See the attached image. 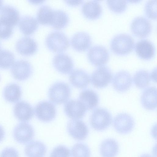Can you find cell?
Listing matches in <instances>:
<instances>
[{
    "label": "cell",
    "instance_id": "32",
    "mask_svg": "<svg viewBox=\"0 0 157 157\" xmlns=\"http://www.w3.org/2000/svg\"><path fill=\"white\" fill-rule=\"evenodd\" d=\"M14 61V55L12 52L6 49H0V68H8L11 67Z\"/></svg>",
    "mask_w": 157,
    "mask_h": 157
},
{
    "label": "cell",
    "instance_id": "20",
    "mask_svg": "<svg viewBox=\"0 0 157 157\" xmlns=\"http://www.w3.org/2000/svg\"><path fill=\"white\" fill-rule=\"evenodd\" d=\"M0 19L13 27L20 21V13L14 7L6 5L2 6L0 10Z\"/></svg>",
    "mask_w": 157,
    "mask_h": 157
},
{
    "label": "cell",
    "instance_id": "29",
    "mask_svg": "<svg viewBox=\"0 0 157 157\" xmlns=\"http://www.w3.org/2000/svg\"><path fill=\"white\" fill-rule=\"evenodd\" d=\"M69 17L67 13L60 10H54L53 15L50 25L57 29L65 27L68 24Z\"/></svg>",
    "mask_w": 157,
    "mask_h": 157
},
{
    "label": "cell",
    "instance_id": "17",
    "mask_svg": "<svg viewBox=\"0 0 157 157\" xmlns=\"http://www.w3.org/2000/svg\"><path fill=\"white\" fill-rule=\"evenodd\" d=\"M92 41L90 35L85 32H79L72 37L71 43L73 48L78 52L87 50L90 46Z\"/></svg>",
    "mask_w": 157,
    "mask_h": 157
},
{
    "label": "cell",
    "instance_id": "38",
    "mask_svg": "<svg viewBox=\"0 0 157 157\" xmlns=\"http://www.w3.org/2000/svg\"><path fill=\"white\" fill-rule=\"evenodd\" d=\"M0 157H19L16 149L11 147H6L1 152Z\"/></svg>",
    "mask_w": 157,
    "mask_h": 157
},
{
    "label": "cell",
    "instance_id": "40",
    "mask_svg": "<svg viewBox=\"0 0 157 157\" xmlns=\"http://www.w3.org/2000/svg\"><path fill=\"white\" fill-rule=\"evenodd\" d=\"M5 136V132L3 128L0 125V142L4 139Z\"/></svg>",
    "mask_w": 157,
    "mask_h": 157
},
{
    "label": "cell",
    "instance_id": "25",
    "mask_svg": "<svg viewBox=\"0 0 157 157\" xmlns=\"http://www.w3.org/2000/svg\"><path fill=\"white\" fill-rule=\"evenodd\" d=\"M38 26V23L36 19L31 16H23L19 22V27L20 30L26 35L33 33L37 29Z\"/></svg>",
    "mask_w": 157,
    "mask_h": 157
},
{
    "label": "cell",
    "instance_id": "19",
    "mask_svg": "<svg viewBox=\"0 0 157 157\" xmlns=\"http://www.w3.org/2000/svg\"><path fill=\"white\" fill-rule=\"evenodd\" d=\"M135 50L137 55L141 58L149 59L153 57L155 52V46L152 42L147 39H142L137 42Z\"/></svg>",
    "mask_w": 157,
    "mask_h": 157
},
{
    "label": "cell",
    "instance_id": "13",
    "mask_svg": "<svg viewBox=\"0 0 157 157\" xmlns=\"http://www.w3.org/2000/svg\"><path fill=\"white\" fill-rule=\"evenodd\" d=\"M52 62L55 68L58 72L64 74L71 73L74 67V62L71 58L63 53L57 54L55 56Z\"/></svg>",
    "mask_w": 157,
    "mask_h": 157
},
{
    "label": "cell",
    "instance_id": "8",
    "mask_svg": "<svg viewBox=\"0 0 157 157\" xmlns=\"http://www.w3.org/2000/svg\"><path fill=\"white\" fill-rule=\"evenodd\" d=\"M36 115L40 121L48 122L53 120L56 115V109L54 105L48 101L39 103L35 109Z\"/></svg>",
    "mask_w": 157,
    "mask_h": 157
},
{
    "label": "cell",
    "instance_id": "31",
    "mask_svg": "<svg viewBox=\"0 0 157 157\" xmlns=\"http://www.w3.org/2000/svg\"><path fill=\"white\" fill-rule=\"evenodd\" d=\"M150 73L144 70L137 71L133 76V81L135 86L140 89H144L149 84L151 80Z\"/></svg>",
    "mask_w": 157,
    "mask_h": 157
},
{
    "label": "cell",
    "instance_id": "23",
    "mask_svg": "<svg viewBox=\"0 0 157 157\" xmlns=\"http://www.w3.org/2000/svg\"><path fill=\"white\" fill-rule=\"evenodd\" d=\"M157 89L155 87H149L143 92L140 98L141 104L146 109L152 110L156 108Z\"/></svg>",
    "mask_w": 157,
    "mask_h": 157
},
{
    "label": "cell",
    "instance_id": "10",
    "mask_svg": "<svg viewBox=\"0 0 157 157\" xmlns=\"http://www.w3.org/2000/svg\"><path fill=\"white\" fill-rule=\"evenodd\" d=\"M130 28L133 34L138 37L143 38L147 36L150 33L152 25L148 19L143 16H139L132 21Z\"/></svg>",
    "mask_w": 157,
    "mask_h": 157
},
{
    "label": "cell",
    "instance_id": "5",
    "mask_svg": "<svg viewBox=\"0 0 157 157\" xmlns=\"http://www.w3.org/2000/svg\"><path fill=\"white\" fill-rule=\"evenodd\" d=\"M113 75L110 69L106 66H100L93 72L91 83L95 87L101 88L107 86L111 81Z\"/></svg>",
    "mask_w": 157,
    "mask_h": 157
},
{
    "label": "cell",
    "instance_id": "30",
    "mask_svg": "<svg viewBox=\"0 0 157 157\" xmlns=\"http://www.w3.org/2000/svg\"><path fill=\"white\" fill-rule=\"evenodd\" d=\"M54 10L47 5L40 6L37 13L38 22L43 25H50L53 17Z\"/></svg>",
    "mask_w": 157,
    "mask_h": 157
},
{
    "label": "cell",
    "instance_id": "4",
    "mask_svg": "<svg viewBox=\"0 0 157 157\" xmlns=\"http://www.w3.org/2000/svg\"><path fill=\"white\" fill-rule=\"evenodd\" d=\"M112 116L107 109L98 108L94 110L90 116V122L92 127L98 131L104 130L111 124Z\"/></svg>",
    "mask_w": 157,
    "mask_h": 157
},
{
    "label": "cell",
    "instance_id": "22",
    "mask_svg": "<svg viewBox=\"0 0 157 157\" xmlns=\"http://www.w3.org/2000/svg\"><path fill=\"white\" fill-rule=\"evenodd\" d=\"M82 11L83 15L90 19L99 17L102 12V8L99 2L96 0L86 2L82 5Z\"/></svg>",
    "mask_w": 157,
    "mask_h": 157
},
{
    "label": "cell",
    "instance_id": "34",
    "mask_svg": "<svg viewBox=\"0 0 157 157\" xmlns=\"http://www.w3.org/2000/svg\"><path fill=\"white\" fill-rule=\"evenodd\" d=\"M107 3L110 9L116 13L124 11L127 6V2L125 0H107Z\"/></svg>",
    "mask_w": 157,
    "mask_h": 157
},
{
    "label": "cell",
    "instance_id": "9",
    "mask_svg": "<svg viewBox=\"0 0 157 157\" xmlns=\"http://www.w3.org/2000/svg\"><path fill=\"white\" fill-rule=\"evenodd\" d=\"M135 123L132 117L125 113L117 115L113 120V126L119 133L126 134L131 132L134 128Z\"/></svg>",
    "mask_w": 157,
    "mask_h": 157
},
{
    "label": "cell",
    "instance_id": "44",
    "mask_svg": "<svg viewBox=\"0 0 157 157\" xmlns=\"http://www.w3.org/2000/svg\"></svg>",
    "mask_w": 157,
    "mask_h": 157
},
{
    "label": "cell",
    "instance_id": "35",
    "mask_svg": "<svg viewBox=\"0 0 157 157\" xmlns=\"http://www.w3.org/2000/svg\"><path fill=\"white\" fill-rule=\"evenodd\" d=\"M144 11L146 15L149 18L156 19L157 18V4L156 0L147 1L144 6Z\"/></svg>",
    "mask_w": 157,
    "mask_h": 157
},
{
    "label": "cell",
    "instance_id": "21",
    "mask_svg": "<svg viewBox=\"0 0 157 157\" xmlns=\"http://www.w3.org/2000/svg\"><path fill=\"white\" fill-rule=\"evenodd\" d=\"M69 80L74 86L79 89L86 88L90 81L89 75L84 71L80 69L74 70L69 77Z\"/></svg>",
    "mask_w": 157,
    "mask_h": 157
},
{
    "label": "cell",
    "instance_id": "12",
    "mask_svg": "<svg viewBox=\"0 0 157 157\" xmlns=\"http://www.w3.org/2000/svg\"><path fill=\"white\" fill-rule=\"evenodd\" d=\"M69 134L74 139L82 140L87 137L89 130L86 124L81 120L73 119L70 120L67 125Z\"/></svg>",
    "mask_w": 157,
    "mask_h": 157
},
{
    "label": "cell",
    "instance_id": "18",
    "mask_svg": "<svg viewBox=\"0 0 157 157\" xmlns=\"http://www.w3.org/2000/svg\"><path fill=\"white\" fill-rule=\"evenodd\" d=\"M13 112L15 117L23 122L29 121L33 117L34 112L33 108L28 103L24 101L17 102L14 105Z\"/></svg>",
    "mask_w": 157,
    "mask_h": 157
},
{
    "label": "cell",
    "instance_id": "37",
    "mask_svg": "<svg viewBox=\"0 0 157 157\" xmlns=\"http://www.w3.org/2000/svg\"><path fill=\"white\" fill-rule=\"evenodd\" d=\"M13 27L0 19V38L6 39L11 36L13 33Z\"/></svg>",
    "mask_w": 157,
    "mask_h": 157
},
{
    "label": "cell",
    "instance_id": "41",
    "mask_svg": "<svg viewBox=\"0 0 157 157\" xmlns=\"http://www.w3.org/2000/svg\"><path fill=\"white\" fill-rule=\"evenodd\" d=\"M29 1L31 3L34 4H40L43 2L44 0H30Z\"/></svg>",
    "mask_w": 157,
    "mask_h": 157
},
{
    "label": "cell",
    "instance_id": "2",
    "mask_svg": "<svg viewBox=\"0 0 157 157\" xmlns=\"http://www.w3.org/2000/svg\"><path fill=\"white\" fill-rule=\"evenodd\" d=\"M45 43L47 48L55 52L66 50L69 46V40L63 33L57 31L51 32L47 36Z\"/></svg>",
    "mask_w": 157,
    "mask_h": 157
},
{
    "label": "cell",
    "instance_id": "6",
    "mask_svg": "<svg viewBox=\"0 0 157 157\" xmlns=\"http://www.w3.org/2000/svg\"><path fill=\"white\" fill-rule=\"evenodd\" d=\"M87 55L90 62L92 64L98 66L106 63L109 58L107 48L101 45H95L91 47L88 52Z\"/></svg>",
    "mask_w": 157,
    "mask_h": 157
},
{
    "label": "cell",
    "instance_id": "42",
    "mask_svg": "<svg viewBox=\"0 0 157 157\" xmlns=\"http://www.w3.org/2000/svg\"><path fill=\"white\" fill-rule=\"evenodd\" d=\"M140 157H153L151 155L147 154H145L142 155Z\"/></svg>",
    "mask_w": 157,
    "mask_h": 157
},
{
    "label": "cell",
    "instance_id": "3",
    "mask_svg": "<svg viewBox=\"0 0 157 157\" xmlns=\"http://www.w3.org/2000/svg\"><path fill=\"white\" fill-rule=\"evenodd\" d=\"M71 93L68 84L58 82L52 85L48 91L49 99L54 104L59 105L66 103L69 99Z\"/></svg>",
    "mask_w": 157,
    "mask_h": 157
},
{
    "label": "cell",
    "instance_id": "43",
    "mask_svg": "<svg viewBox=\"0 0 157 157\" xmlns=\"http://www.w3.org/2000/svg\"><path fill=\"white\" fill-rule=\"evenodd\" d=\"M3 4V2L2 0H0V10L2 7V5Z\"/></svg>",
    "mask_w": 157,
    "mask_h": 157
},
{
    "label": "cell",
    "instance_id": "14",
    "mask_svg": "<svg viewBox=\"0 0 157 157\" xmlns=\"http://www.w3.org/2000/svg\"><path fill=\"white\" fill-rule=\"evenodd\" d=\"M132 82L131 76L127 71L122 70L117 72L113 80L112 84L115 90L119 92H124L131 87Z\"/></svg>",
    "mask_w": 157,
    "mask_h": 157
},
{
    "label": "cell",
    "instance_id": "16",
    "mask_svg": "<svg viewBox=\"0 0 157 157\" xmlns=\"http://www.w3.org/2000/svg\"><path fill=\"white\" fill-rule=\"evenodd\" d=\"M16 48L17 52L24 56H30L34 54L37 51L38 45L33 38L25 36L19 39L17 42Z\"/></svg>",
    "mask_w": 157,
    "mask_h": 157
},
{
    "label": "cell",
    "instance_id": "1",
    "mask_svg": "<svg viewBox=\"0 0 157 157\" xmlns=\"http://www.w3.org/2000/svg\"><path fill=\"white\" fill-rule=\"evenodd\" d=\"M134 46V40L131 36L126 33L118 34L113 37L110 43L111 50L119 55H124L130 52Z\"/></svg>",
    "mask_w": 157,
    "mask_h": 157
},
{
    "label": "cell",
    "instance_id": "15",
    "mask_svg": "<svg viewBox=\"0 0 157 157\" xmlns=\"http://www.w3.org/2000/svg\"><path fill=\"white\" fill-rule=\"evenodd\" d=\"M86 109L79 100H71L67 102L64 107L66 115L72 119H78L82 118L85 115Z\"/></svg>",
    "mask_w": 157,
    "mask_h": 157
},
{
    "label": "cell",
    "instance_id": "39",
    "mask_svg": "<svg viewBox=\"0 0 157 157\" xmlns=\"http://www.w3.org/2000/svg\"><path fill=\"white\" fill-rule=\"evenodd\" d=\"M82 0H66L65 2L67 4L71 6H76L80 5L83 2Z\"/></svg>",
    "mask_w": 157,
    "mask_h": 157
},
{
    "label": "cell",
    "instance_id": "27",
    "mask_svg": "<svg viewBox=\"0 0 157 157\" xmlns=\"http://www.w3.org/2000/svg\"><path fill=\"white\" fill-rule=\"evenodd\" d=\"M100 150L102 157H115L119 151V145L114 140L107 139L102 142Z\"/></svg>",
    "mask_w": 157,
    "mask_h": 157
},
{
    "label": "cell",
    "instance_id": "7",
    "mask_svg": "<svg viewBox=\"0 0 157 157\" xmlns=\"http://www.w3.org/2000/svg\"><path fill=\"white\" fill-rule=\"evenodd\" d=\"M11 71L15 79L22 81L30 77L33 72V68L27 61L20 59L14 62L11 67Z\"/></svg>",
    "mask_w": 157,
    "mask_h": 157
},
{
    "label": "cell",
    "instance_id": "28",
    "mask_svg": "<svg viewBox=\"0 0 157 157\" xmlns=\"http://www.w3.org/2000/svg\"><path fill=\"white\" fill-rule=\"evenodd\" d=\"M21 94L20 86L15 83H11L7 85L5 88L3 92L5 100L11 103L18 101L21 97Z\"/></svg>",
    "mask_w": 157,
    "mask_h": 157
},
{
    "label": "cell",
    "instance_id": "33",
    "mask_svg": "<svg viewBox=\"0 0 157 157\" xmlns=\"http://www.w3.org/2000/svg\"><path fill=\"white\" fill-rule=\"evenodd\" d=\"M72 157H90V152L86 145L82 143L75 144L71 150Z\"/></svg>",
    "mask_w": 157,
    "mask_h": 157
},
{
    "label": "cell",
    "instance_id": "24",
    "mask_svg": "<svg viewBox=\"0 0 157 157\" xmlns=\"http://www.w3.org/2000/svg\"><path fill=\"white\" fill-rule=\"evenodd\" d=\"M78 99L86 109L88 110L96 107L99 102V98L97 93L88 89L84 90L80 93Z\"/></svg>",
    "mask_w": 157,
    "mask_h": 157
},
{
    "label": "cell",
    "instance_id": "26",
    "mask_svg": "<svg viewBox=\"0 0 157 157\" xmlns=\"http://www.w3.org/2000/svg\"><path fill=\"white\" fill-rule=\"evenodd\" d=\"M46 151V147L44 143L38 141H33L26 145L25 153L27 157H43Z\"/></svg>",
    "mask_w": 157,
    "mask_h": 157
},
{
    "label": "cell",
    "instance_id": "36",
    "mask_svg": "<svg viewBox=\"0 0 157 157\" xmlns=\"http://www.w3.org/2000/svg\"><path fill=\"white\" fill-rule=\"evenodd\" d=\"M70 151L67 147L59 145L55 147L52 151L50 157H70Z\"/></svg>",
    "mask_w": 157,
    "mask_h": 157
},
{
    "label": "cell",
    "instance_id": "11",
    "mask_svg": "<svg viewBox=\"0 0 157 157\" xmlns=\"http://www.w3.org/2000/svg\"><path fill=\"white\" fill-rule=\"evenodd\" d=\"M34 135V132L31 125L23 122L18 124L14 128L13 136L15 140L19 143L24 144L31 140Z\"/></svg>",
    "mask_w": 157,
    "mask_h": 157
}]
</instances>
